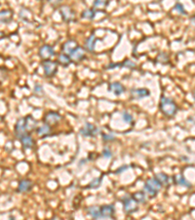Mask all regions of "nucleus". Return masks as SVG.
I'll list each match as a JSON object with an SVG mask.
<instances>
[{
    "mask_svg": "<svg viewBox=\"0 0 195 220\" xmlns=\"http://www.w3.org/2000/svg\"><path fill=\"white\" fill-rule=\"evenodd\" d=\"M103 139L105 142H109V141L115 140V136L112 134H103Z\"/></svg>",
    "mask_w": 195,
    "mask_h": 220,
    "instance_id": "obj_35",
    "label": "nucleus"
},
{
    "mask_svg": "<svg viewBox=\"0 0 195 220\" xmlns=\"http://www.w3.org/2000/svg\"><path fill=\"white\" fill-rule=\"evenodd\" d=\"M133 198H134L139 204H144V202L146 201L147 198H146V194L145 192H137L133 195Z\"/></svg>",
    "mask_w": 195,
    "mask_h": 220,
    "instance_id": "obj_24",
    "label": "nucleus"
},
{
    "mask_svg": "<svg viewBox=\"0 0 195 220\" xmlns=\"http://www.w3.org/2000/svg\"><path fill=\"white\" fill-rule=\"evenodd\" d=\"M99 132L100 129L89 122H86L85 125L80 129V134L84 137H96Z\"/></svg>",
    "mask_w": 195,
    "mask_h": 220,
    "instance_id": "obj_5",
    "label": "nucleus"
},
{
    "mask_svg": "<svg viewBox=\"0 0 195 220\" xmlns=\"http://www.w3.org/2000/svg\"><path fill=\"white\" fill-rule=\"evenodd\" d=\"M61 16L63 18V20L66 23L73 22L75 19V12L72 10L71 8L68 6H63L60 9Z\"/></svg>",
    "mask_w": 195,
    "mask_h": 220,
    "instance_id": "obj_6",
    "label": "nucleus"
},
{
    "mask_svg": "<svg viewBox=\"0 0 195 220\" xmlns=\"http://www.w3.org/2000/svg\"><path fill=\"white\" fill-rule=\"evenodd\" d=\"M154 177L160 182L162 184V186L163 185H165V186H168L170 183V178H169V176H168L167 174L163 173V172H160V173H157Z\"/></svg>",
    "mask_w": 195,
    "mask_h": 220,
    "instance_id": "obj_21",
    "label": "nucleus"
},
{
    "mask_svg": "<svg viewBox=\"0 0 195 220\" xmlns=\"http://www.w3.org/2000/svg\"><path fill=\"white\" fill-rule=\"evenodd\" d=\"M190 22H191V23L193 24V25H195V16L191 18V20H190Z\"/></svg>",
    "mask_w": 195,
    "mask_h": 220,
    "instance_id": "obj_39",
    "label": "nucleus"
},
{
    "mask_svg": "<svg viewBox=\"0 0 195 220\" xmlns=\"http://www.w3.org/2000/svg\"><path fill=\"white\" fill-rule=\"evenodd\" d=\"M161 188H162V184L155 177L147 179L144 185V191L149 197H155Z\"/></svg>",
    "mask_w": 195,
    "mask_h": 220,
    "instance_id": "obj_2",
    "label": "nucleus"
},
{
    "mask_svg": "<svg viewBox=\"0 0 195 220\" xmlns=\"http://www.w3.org/2000/svg\"><path fill=\"white\" fill-rule=\"evenodd\" d=\"M175 183L178 184V185H181V186H184V187H191V184L185 179L182 175H177L175 176Z\"/></svg>",
    "mask_w": 195,
    "mask_h": 220,
    "instance_id": "obj_23",
    "label": "nucleus"
},
{
    "mask_svg": "<svg viewBox=\"0 0 195 220\" xmlns=\"http://www.w3.org/2000/svg\"><path fill=\"white\" fill-rule=\"evenodd\" d=\"M109 90L112 93H114L116 96H119V95H121V94H123L124 92H125V87H124L120 82L115 81V82L110 83Z\"/></svg>",
    "mask_w": 195,
    "mask_h": 220,
    "instance_id": "obj_17",
    "label": "nucleus"
},
{
    "mask_svg": "<svg viewBox=\"0 0 195 220\" xmlns=\"http://www.w3.org/2000/svg\"><path fill=\"white\" fill-rule=\"evenodd\" d=\"M1 120H2V118H1V117H0V121H1Z\"/></svg>",
    "mask_w": 195,
    "mask_h": 220,
    "instance_id": "obj_41",
    "label": "nucleus"
},
{
    "mask_svg": "<svg viewBox=\"0 0 195 220\" xmlns=\"http://www.w3.org/2000/svg\"><path fill=\"white\" fill-rule=\"evenodd\" d=\"M102 184V177L99 178H94L89 184H88V188L91 189H97V187H100Z\"/></svg>",
    "mask_w": 195,
    "mask_h": 220,
    "instance_id": "obj_27",
    "label": "nucleus"
},
{
    "mask_svg": "<svg viewBox=\"0 0 195 220\" xmlns=\"http://www.w3.org/2000/svg\"><path fill=\"white\" fill-rule=\"evenodd\" d=\"M87 212L89 215H91L94 219L101 218V209L100 206H90L87 208Z\"/></svg>",
    "mask_w": 195,
    "mask_h": 220,
    "instance_id": "obj_20",
    "label": "nucleus"
},
{
    "mask_svg": "<svg viewBox=\"0 0 195 220\" xmlns=\"http://www.w3.org/2000/svg\"><path fill=\"white\" fill-rule=\"evenodd\" d=\"M121 67H125V68L133 69V68H135V67H136V64H134V63H133V62H132V61H130V60H127V61L124 62V63H122V64H121Z\"/></svg>",
    "mask_w": 195,
    "mask_h": 220,
    "instance_id": "obj_34",
    "label": "nucleus"
},
{
    "mask_svg": "<svg viewBox=\"0 0 195 220\" xmlns=\"http://www.w3.org/2000/svg\"><path fill=\"white\" fill-rule=\"evenodd\" d=\"M34 92L36 93V94H41L43 92V87L39 84V83H36L34 86Z\"/></svg>",
    "mask_w": 195,
    "mask_h": 220,
    "instance_id": "obj_36",
    "label": "nucleus"
},
{
    "mask_svg": "<svg viewBox=\"0 0 195 220\" xmlns=\"http://www.w3.org/2000/svg\"><path fill=\"white\" fill-rule=\"evenodd\" d=\"M15 134L17 136V138H21L24 135L28 134L25 129V125H24V118H22L20 119H18L15 125Z\"/></svg>",
    "mask_w": 195,
    "mask_h": 220,
    "instance_id": "obj_9",
    "label": "nucleus"
},
{
    "mask_svg": "<svg viewBox=\"0 0 195 220\" xmlns=\"http://www.w3.org/2000/svg\"><path fill=\"white\" fill-rule=\"evenodd\" d=\"M96 36L94 34L90 35L89 37L87 38V40L85 41V48L89 51V52H94L95 50V44H96Z\"/></svg>",
    "mask_w": 195,
    "mask_h": 220,
    "instance_id": "obj_19",
    "label": "nucleus"
},
{
    "mask_svg": "<svg viewBox=\"0 0 195 220\" xmlns=\"http://www.w3.org/2000/svg\"><path fill=\"white\" fill-rule=\"evenodd\" d=\"M61 117L59 114V113L56 112H49L45 114L44 117V123H46L48 125H54L61 120Z\"/></svg>",
    "mask_w": 195,
    "mask_h": 220,
    "instance_id": "obj_8",
    "label": "nucleus"
},
{
    "mask_svg": "<svg viewBox=\"0 0 195 220\" xmlns=\"http://www.w3.org/2000/svg\"><path fill=\"white\" fill-rule=\"evenodd\" d=\"M188 121H189V122H192V123H194V124H195V117H190V118H188Z\"/></svg>",
    "mask_w": 195,
    "mask_h": 220,
    "instance_id": "obj_38",
    "label": "nucleus"
},
{
    "mask_svg": "<svg viewBox=\"0 0 195 220\" xmlns=\"http://www.w3.org/2000/svg\"><path fill=\"white\" fill-rule=\"evenodd\" d=\"M103 157L104 158H110L112 157V152L108 148H104L103 151Z\"/></svg>",
    "mask_w": 195,
    "mask_h": 220,
    "instance_id": "obj_33",
    "label": "nucleus"
},
{
    "mask_svg": "<svg viewBox=\"0 0 195 220\" xmlns=\"http://www.w3.org/2000/svg\"><path fill=\"white\" fill-rule=\"evenodd\" d=\"M81 18L86 20H93L95 18V11L93 9H86L81 13Z\"/></svg>",
    "mask_w": 195,
    "mask_h": 220,
    "instance_id": "obj_26",
    "label": "nucleus"
},
{
    "mask_svg": "<svg viewBox=\"0 0 195 220\" xmlns=\"http://www.w3.org/2000/svg\"><path fill=\"white\" fill-rule=\"evenodd\" d=\"M58 62H59V64L61 65V66H64V67H67L70 63H71V59H70V56L66 55V54H61L58 56Z\"/></svg>",
    "mask_w": 195,
    "mask_h": 220,
    "instance_id": "obj_22",
    "label": "nucleus"
},
{
    "mask_svg": "<svg viewBox=\"0 0 195 220\" xmlns=\"http://www.w3.org/2000/svg\"><path fill=\"white\" fill-rule=\"evenodd\" d=\"M7 77H8L7 70L2 69V68H0V83H2L3 81H5L7 79Z\"/></svg>",
    "mask_w": 195,
    "mask_h": 220,
    "instance_id": "obj_30",
    "label": "nucleus"
},
{
    "mask_svg": "<svg viewBox=\"0 0 195 220\" xmlns=\"http://www.w3.org/2000/svg\"><path fill=\"white\" fill-rule=\"evenodd\" d=\"M122 118L126 123H132L133 122V117L128 112H123L122 113Z\"/></svg>",
    "mask_w": 195,
    "mask_h": 220,
    "instance_id": "obj_29",
    "label": "nucleus"
},
{
    "mask_svg": "<svg viewBox=\"0 0 195 220\" xmlns=\"http://www.w3.org/2000/svg\"><path fill=\"white\" fill-rule=\"evenodd\" d=\"M70 59H71L72 62H80V61L84 60L85 59V50L82 47L78 46L71 53V55H70Z\"/></svg>",
    "mask_w": 195,
    "mask_h": 220,
    "instance_id": "obj_14",
    "label": "nucleus"
},
{
    "mask_svg": "<svg viewBox=\"0 0 195 220\" xmlns=\"http://www.w3.org/2000/svg\"><path fill=\"white\" fill-rule=\"evenodd\" d=\"M78 47V44L75 40H67L64 43L63 45V52L64 54H66L68 56L71 55V53Z\"/></svg>",
    "mask_w": 195,
    "mask_h": 220,
    "instance_id": "obj_11",
    "label": "nucleus"
},
{
    "mask_svg": "<svg viewBox=\"0 0 195 220\" xmlns=\"http://www.w3.org/2000/svg\"><path fill=\"white\" fill-rule=\"evenodd\" d=\"M108 4H109L108 1H103V0H97V1L94 2L93 6L95 8H97V9H103V8H105Z\"/></svg>",
    "mask_w": 195,
    "mask_h": 220,
    "instance_id": "obj_28",
    "label": "nucleus"
},
{
    "mask_svg": "<svg viewBox=\"0 0 195 220\" xmlns=\"http://www.w3.org/2000/svg\"><path fill=\"white\" fill-rule=\"evenodd\" d=\"M42 67L44 69V74L47 77H52L57 74L58 69V64L54 61L51 60H45L42 62Z\"/></svg>",
    "mask_w": 195,
    "mask_h": 220,
    "instance_id": "obj_4",
    "label": "nucleus"
},
{
    "mask_svg": "<svg viewBox=\"0 0 195 220\" xmlns=\"http://www.w3.org/2000/svg\"><path fill=\"white\" fill-rule=\"evenodd\" d=\"M101 209V218H109L114 214V206L113 205H106L100 206Z\"/></svg>",
    "mask_w": 195,
    "mask_h": 220,
    "instance_id": "obj_12",
    "label": "nucleus"
},
{
    "mask_svg": "<svg viewBox=\"0 0 195 220\" xmlns=\"http://www.w3.org/2000/svg\"><path fill=\"white\" fill-rule=\"evenodd\" d=\"M150 95V91L146 88H138V89H132L131 96L133 99H143L145 97H148Z\"/></svg>",
    "mask_w": 195,
    "mask_h": 220,
    "instance_id": "obj_10",
    "label": "nucleus"
},
{
    "mask_svg": "<svg viewBox=\"0 0 195 220\" xmlns=\"http://www.w3.org/2000/svg\"><path fill=\"white\" fill-rule=\"evenodd\" d=\"M168 59L169 58H168V55L166 53H161V54H159L157 57V61H160V63H166Z\"/></svg>",
    "mask_w": 195,
    "mask_h": 220,
    "instance_id": "obj_31",
    "label": "nucleus"
},
{
    "mask_svg": "<svg viewBox=\"0 0 195 220\" xmlns=\"http://www.w3.org/2000/svg\"><path fill=\"white\" fill-rule=\"evenodd\" d=\"M175 10H176V11H178V12H179V13H181V14L187 15V12H185L183 6H182L181 3H177V4L175 5Z\"/></svg>",
    "mask_w": 195,
    "mask_h": 220,
    "instance_id": "obj_32",
    "label": "nucleus"
},
{
    "mask_svg": "<svg viewBox=\"0 0 195 220\" xmlns=\"http://www.w3.org/2000/svg\"><path fill=\"white\" fill-rule=\"evenodd\" d=\"M31 188H32V182L29 179H24V180H21L19 182L17 192L18 193H26V192H29L31 190Z\"/></svg>",
    "mask_w": 195,
    "mask_h": 220,
    "instance_id": "obj_13",
    "label": "nucleus"
},
{
    "mask_svg": "<svg viewBox=\"0 0 195 220\" xmlns=\"http://www.w3.org/2000/svg\"><path fill=\"white\" fill-rule=\"evenodd\" d=\"M50 132H51V126L46 124V123H44L43 125L39 126L37 128V134L39 136H45V135L49 134Z\"/></svg>",
    "mask_w": 195,
    "mask_h": 220,
    "instance_id": "obj_25",
    "label": "nucleus"
},
{
    "mask_svg": "<svg viewBox=\"0 0 195 220\" xmlns=\"http://www.w3.org/2000/svg\"><path fill=\"white\" fill-rule=\"evenodd\" d=\"M128 168V166H124V167H122V168H121V167H120V168H118L117 170H116V174H118L120 171L122 172V171H124V170H125V169H127Z\"/></svg>",
    "mask_w": 195,
    "mask_h": 220,
    "instance_id": "obj_37",
    "label": "nucleus"
},
{
    "mask_svg": "<svg viewBox=\"0 0 195 220\" xmlns=\"http://www.w3.org/2000/svg\"><path fill=\"white\" fill-rule=\"evenodd\" d=\"M121 201L123 202V207H124V211L126 213L131 214V213H134L139 209V202L133 198L132 196H124L121 199Z\"/></svg>",
    "mask_w": 195,
    "mask_h": 220,
    "instance_id": "obj_3",
    "label": "nucleus"
},
{
    "mask_svg": "<svg viewBox=\"0 0 195 220\" xmlns=\"http://www.w3.org/2000/svg\"><path fill=\"white\" fill-rule=\"evenodd\" d=\"M38 54H39L40 58L43 59V61L50 60V58L52 56L55 55V50L51 45H49V44H44V45H42L39 48Z\"/></svg>",
    "mask_w": 195,
    "mask_h": 220,
    "instance_id": "obj_7",
    "label": "nucleus"
},
{
    "mask_svg": "<svg viewBox=\"0 0 195 220\" xmlns=\"http://www.w3.org/2000/svg\"><path fill=\"white\" fill-rule=\"evenodd\" d=\"M21 142H22V145L24 147V149L25 150H29V149H31L33 146H34V141H33V138L29 135V134H25L24 135L23 137L20 138Z\"/></svg>",
    "mask_w": 195,
    "mask_h": 220,
    "instance_id": "obj_18",
    "label": "nucleus"
},
{
    "mask_svg": "<svg viewBox=\"0 0 195 220\" xmlns=\"http://www.w3.org/2000/svg\"><path fill=\"white\" fill-rule=\"evenodd\" d=\"M24 125H25L26 132H31L36 128L37 120L35 119L32 116H26L24 118Z\"/></svg>",
    "mask_w": 195,
    "mask_h": 220,
    "instance_id": "obj_15",
    "label": "nucleus"
},
{
    "mask_svg": "<svg viewBox=\"0 0 195 220\" xmlns=\"http://www.w3.org/2000/svg\"><path fill=\"white\" fill-rule=\"evenodd\" d=\"M10 220H15V218H14V217H11V218H10Z\"/></svg>",
    "mask_w": 195,
    "mask_h": 220,
    "instance_id": "obj_40",
    "label": "nucleus"
},
{
    "mask_svg": "<svg viewBox=\"0 0 195 220\" xmlns=\"http://www.w3.org/2000/svg\"><path fill=\"white\" fill-rule=\"evenodd\" d=\"M13 15L14 12L11 10V9H5V10L0 11V23H9L11 22L13 19Z\"/></svg>",
    "mask_w": 195,
    "mask_h": 220,
    "instance_id": "obj_16",
    "label": "nucleus"
},
{
    "mask_svg": "<svg viewBox=\"0 0 195 220\" xmlns=\"http://www.w3.org/2000/svg\"><path fill=\"white\" fill-rule=\"evenodd\" d=\"M161 112L165 114L166 117H173L174 114L178 111V107H177L176 103L167 97H162L160 105H159Z\"/></svg>",
    "mask_w": 195,
    "mask_h": 220,
    "instance_id": "obj_1",
    "label": "nucleus"
}]
</instances>
